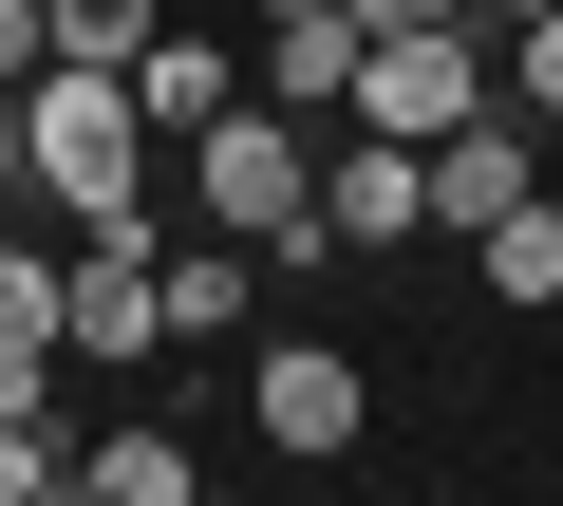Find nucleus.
<instances>
[{
  "label": "nucleus",
  "instance_id": "423d86ee",
  "mask_svg": "<svg viewBox=\"0 0 563 506\" xmlns=\"http://www.w3.org/2000/svg\"><path fill=\"white\" fill-rule=\"evenodd\" d=\"M526 206V94H488L470 132H432V225L470 244V225H507Z\"/></svg>",
  "mask_w": 563,
  "mask_h": 506
},
{
  "label": "nucleus",
  "instance_id": "2eb2a0df",
  "mask_svg": "<svg viewBox=\"0 0 563 506\" xmlns=\"http://www.w3.org/2000/svg\"><path fill=\"white\" fill-rule=\"evenodd\" d=\"M0 188H38V132H20V94H0Z\"/></svg>",
  "mask_w": 563,
  "mask_h": 506
},
{
  "label": "nucleus",
  "instance_id": "ddd939ff",
  "mask_svg": "<svg viewBox=\"0 0 563 506\" xmlns=\"http://www.w3.org/2000/svg\"><path fill=\"white\" fill-rule=\"evenodd\" d=\"M507 94H526V113L563 132V0H544V20H507Z\"/></svg>",
  "mask_w": 563,
  "mask_h": 506
},
{
  "label": "nucleus",
  "instance_id": "9b49d317",
  "mask_svg": "<svg viewBox=\"0 0 563 506\" xmlns=\"http://www.w3.org/2000/svg\"><path fill=\"white\" fill-rule=\"evenodd\" d=\"M470 282H488V301H563V206H507V225H470Z\"/></svg>",
  "mask_w": 563,
  "mask_h": 506
},
{
  "label": "nucleus",
  "instance_id": "f3484780",
  "mask_svg": "<svg viewBox=\"0 0 563 506\" xmlns=\"http://www.w3.org/2000/svg\"><path fill=\"white\" fill-rule=\"evenodd\" d=\"M169 20H207V0H169Z\"/></svg>",
  "mask_w": 563,
  "mask_h": 506
},
{
  "label": "nucleus",
  "instance_id": "7ed1b4c3",
  "mask_svg": "<svg viewBox=\"0 0 563 506\" xmlns=\"http://www.w3.org/2000/svg\"><path fill=\"white\" fill-rule=\"evenodd\" d=\"M488 94H507V38H488V20H413V38H357V132H413V150H432V132H470Z\"/></svg>",
  "mask_w": 563,
  "mask_h": 506
},
{
  "label": "nucleus",
  "instance_id": "9d476101",
  "mask_svg": "<svg viewBox=\"0 0 563 506\" xmlns=\"http://www.w3.org/2000/svg\"><path fill=\"white\" fill-rule=\"evenodd\" d=\"M132 94H151V132H169V150H188V132H207V113H225V38H207V20H169V38H151V57H132Z\"/></svg>",
  "mask_w": 563,
  "mask_h": 506
},
{
  "label": "nucleus",
  "instance_id": "dca6fc26",
  "mask_svg": "<svg viewBox=\"0 0 563 506\" xmlns=\"http://www.w3.org/2000/svg\"><path fill=\"white\" fill-rule=\"evenodd\" d=\"M470 20H488V38H507V20H544V0H470Z\"/></svg>",
  "mask_w": 563,
  "mask_h": 506
},
{
  "label": "nucleus",
  "instance_id": "0eeeda50",
  "mask_svg": "<svg viewBox=\"0 0 563 506\" xmlns=\"http://www.w3.org/2000/svg\"><path fill=\"white\" fill-rule=\"evenodd\" d=\"M263 94L301 113V132H320V113H357V20H339V0H301V20H263Z\"/></svg>",
  "mask_w": 563,
  "mask_h": 506
},
{
  "label": "nucleus",
  "instance_id": "f8f14e48",
  "mask_svg": "<svg viewBox=\"0 0 563 506\" xmlns=\"http://www.w3.org/2000/svg\"><path fill=\"white\" fill-rule=\"evenodd\" d=\"M76 487V450H57V413H0V506H57Z\"/></svg>",
  "mask_w": 563,
  "mask_h": 506
},
{
  "label": "nucleus",
  "instance_id": "4468645a",
  "mask_svg": "<svg viewBox=\"0 0 563 506\" xmlns=\"http://www.w3.org/2000/svg\"><path fill=\"white\" fill-rule=\"evenodd\" d=\"M357 38H413V20H470V0H339Z\"/></svg>",
  "mask_w": 563,
  "mask_h": 506
},
{
  "label": "nucleus",
  "instance_id": "6e6552de",
  "mask_svg": "<svg viewBox=\"0 0 563 506\" xmlns=\"http://www.w3.org/2000/svg\"><path fill=\"white\" fill-rule=\"evenodd\" d=\"M76 487H95V506H188V487H207V450L132 413V431H95V450H76Z\"/></svg>",
  "mask_w": 563,
  "mask_h": 506
},
{
  "label": "nucleus",
  "instance_id": "39448f33",
  "mask_svg": "<svg viewBox=\"0 0 563 506\" xmlns=\"http://www.w3.org/2000/svg\"><path fill=\"white\" fill-rule=\"evenodd\" d=\"M413 225H432V150H413V132L320 150V244H357V263H376V244H413Z\"/></svg>",
  "mask_w": 563,
  "mask_h": 506
},
{
  "label": "nucleus",
  "instance_id": "1a4fd4ad",
  "mask_svg": "<svg viewBox=\"0 0 563 506\" xmlns=\"http://www.w3.org/2000/svg\"><path fill=\"white\" fill-rule=\"evenodd\" d=\"M263 282H282V263H263V244H244V225H207V244H188V263H169V338H225V319H244Z\"/></svg>",
  "mask_w": 563,
  "mask_h": 506
},
{
  "label": "nucleus",
  "instance_id": "20e7f679",
  "mask_svg": "<svg viewBox=\"0 0 563 506\" xmlns=\"http://www.w3.org/2000/svg\"><path fill=\"white\" fill-rule=\"evenodd\" d=\"M244 431H263V450H357V431H376V375H357L339 338H263Z\"/></svg>",
  "mask_w": 563,
  "mask_h": 506
},
{
  "label": "nucleus",
  "instance_id": "f257e3e1",
  "mask_svg": "<svg viewBox=\"0 0 563 506\" xmlns=\"http://www.w3.org/2000/svg\"><path fill=\"white\" fill-rule=\"evenodd\" d=\"M20 132H38V188L76 206V225H151V94L113 76V57H57L38 94H20Z\"/></svg>",
  "mask_w": 563,
  "mask_h": 506
},
{
  "label": "nucleus",
  "instance_id": "f03ea898",
  "mask_svg": "<svg viewBox=\"0 0 563 506\" xmlns=\"http://www.w3.org/2000/svg\"><path fill=\"white\" fill-rule=\"evenodd\" d=\"M188 188H207V225L263 244V263H320V132L282 113V94L207 113V132H188Z\"/></svg>",
  "mask_w": 563,
  "mask_h": 506
}]
</instances>
